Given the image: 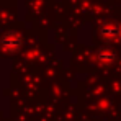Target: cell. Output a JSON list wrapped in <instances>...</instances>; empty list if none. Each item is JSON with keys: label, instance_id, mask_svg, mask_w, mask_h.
<instances>
[{"label": "cell", "instance_id": "1", "mask_svg": "<svg viewBox=\"0 0 121 121\" xmlns=\"http://www.w3.org/2000/svg\"><path fill=\"white\" fill-rule=\"evenodd\" d=\"M2 46H3L5 49L18 48V46H20V38H18V36H15L13 33H10V35H7V36L2 39Z\"/></svg>", "mask_w": 121, "mask_h": 121}]
</instances>
